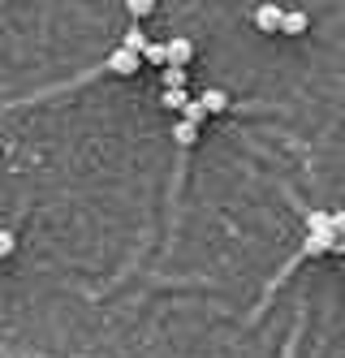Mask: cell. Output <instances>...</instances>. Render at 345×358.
<instances>
[{
    "label": "cell",
    "instance_id": "obj_13",
    "mask_svg": "<svg viewBox=\"0 0 345 358\" xmlns=\"http://www.w3.org/2000/svg\"><path fill=\"white\" fill-rule=\"evenodd\" d=\"M125 9H129V17L139 22V17H151L155 13V0H125Z\"/></svg>",
    "mask_w": 345,
    "mask_h": 358
},
{
    "label": "cell",
    "instance_id": "obj_15",
    "mask_svg": "<svg viewBox=\"0 0 345 358\" xmlns=\"http://www.w3.org/2000/svg\"><path fill=\"white\" fill-rule=\"evenodd\" d=\"M17 250V242H13V234L9 229H0V259H9V255Z\"/></svg>",
    "mask_w": 345,
    "mask_h": 358
},
{
    "label": "cell",
    "instance_id": "obj_10",
    "mask_svg": "<svg viewBox=\"0 0 345 358\" xmlns=\"http://www.w3.org/2000/svg\"><path fill=\"white\" fill-rule=\"evenodd\" d=\"M302 220H307V234H332V229H328V212H302Z\"/></svg>",
    "mask_w": 345,
    "mask_h": 358
},
{
    "label": "cell",
    "instance_id": "obj_5",
    "mask_svg": "<svg viewBox=\"0 0 345 358\" xmlns=\"http://www.w3.org/2000/svg\"><path fill=\"white\" fill-rule=\"evenodd\" d=\"M164 52H169V65H181V69H185V65L195 61V43H190V39H169Z\"/></svg>",
    "mask_w": 345,
    "mask_h": 358
},
{
    "label": "cell",
    "instance_id": "obj_12",
    "mask_svg": "<svg viewBox=\"0 0 345 358\" xmlns=\"http://www.w3.org/2000/svg\"><path fill=\"white\" fill-rule=\"evenodd\" d=\"M160 78H164V87H185V83H190V73H185L181 65H164Z\"/></svg>",
    "mask_w": 345,
    "mask_h": 358
},
{
    "label": "cell",
    "instance_id": "obj_8",
    "mask_svg": "<svg viewBox=\"0 0 345 358\" xmlns=\"http://www.w3.org/2000/svg\"><path fill=\"white\" fill-rule=\"evenodd\" d=\"M117 48H125V52H143V48H147V35L139 31V22H134V27H129L125 35H121V43Z\"/></svg>",
    "mask_w": 345,
    "mask_h": 358
},
{
    "label": "cell",
    "instance_id": "obj_16",
    "mask_svg": "<svg viewBox=\"0 0 345 358\" xmlns=\"http://www.w3.org/2000/svg\"><path fill=\"white\" fill-rule=\"evenodd\" d=\"M328 229L332 234H345V212H328Z\"/></svg>",
    "mask_w": 345,
    "mask_h": 358
},
{
    "label": "cell",
    "instance_id": "obj_14",
    "mask_svg": "<svg viewBox=\"0 0 345 358\" xmlns=\"http://www.w3.org/2000/svg\"><path fill=\"white\" fill-rule=\"evenodd\" d=\"M181 117H185V121H195V125H203V121H207V108L199 104V99H185V108H181Z\"/></svg>",
    "mask_w": 345,
    "mask_h": 358
},
{
    "label": "cell",
    "instance_id": "obj_11",
    "mask_svg": "<svg viewBox=\"0 0 345 358\" xmlns=\"http://www.w3.org/2000/svg\"><path fill=\"white\" fill-rule=\"evenodd\" d=\"M147 65H169V52H164V43H151L147 39V48H143V52H139Z\"/></svg>",
    "mask_w": 345,
    "mask_h": 358
},
{
    "label": "cell",
    "instance_id": "obj_9",
    "mask_svg": "<svg viewBox=\"0 0 345 358\" xmlns=\"http://www.w3.org/2000/svg\"><path fill=\"white\" fill-rule=\"evenodd\" d=\"M185 99H190V95H185V87H164V108L169 113H181Z\"/></svg>",
    "mask_w": 345,
    "mask_h": 358
},
{
    "label": "cell",
    "instance_id": "obj_7",
    "mask_svg": "<svg viewBox=\"0 0 345 358\" xmlns=\"http://www.w3.org/2000/svg\"><path fill=\"white\" fill-rule=\"evenodd\" d=\"M328 238H332V234H307L298 255H302V259H315V255H328Z\"/></svg>",
    "mask_w": 345,
    "mask_h": 358
},
{
    "label": "cell",
    "instance_id": "obj_4",
    "mask_svg": "<svg viewBox=\"0 0 345 358\" xmlns=\"http://www.w3.org/2000/svg\"><path fill=\"white\" fill-rule=\"evenodd\" d=\"M199 104L207 108V117H216V113H229V108H233V99H229V91H220V87H207V91L199 95Z\"/></svg>",
    "mask_w": 345,
    "mask_h": 358
},
{
    "label": "cell",
    "instance_id": "obj_1",
    "mask_svg": "<svg viewBox=\"0 0 345 358\" xmlns=\"http://www.w3.org/2000/svg\"><path fill=\"white\" fill-rule=\"evenodd\" d=\"M139 65H143V57H139V52H125V48H113L108 61H104V69H108V73H121V78H134Z\"/></svg>",
    "mask_w": 345,
    "mask_h": 358
},
{
    "label": "cell",
    "instance_id": "obj_6",
    "mask_svg": "<svg viewBox=\"0 0 345 358\" xmlns=\"http://www.w3.org/2000/svg\"><path fill=\"white\" fill-rule=\"evenodd\" d=\"M173 143H177V147H195V143H199V125L185 121V117H177V121H173Z\"/></svg>",
    "mask_w": 345,
    "mask_h": 358
},
{
    "label": "cell",
    "instance_id": "obj_2",
    "mask_svg": "<svg viewBox=\"0 0 345 358\" xmlns=\"http://www.w3.org/2000/svg\"><path fill=\"white\" fill-rule=\"evenodd\" d=\"M281 17H285L281 5H255V27L263 35H281Z\"/></svg>",
    "mask_w": 345,
    "mask_h": 358
},
{
    "label": "cell",
    "instance_id": "obj_3",
    "mask_svg": "<svg viewBox=\"0 0 345 358\" xmlns=\"http://www.w3.org/2000/svg\"><path fill=\"white\" fill-rule=\"evenodd\" d=\"M307 31H311V13H307V9H285V17H281V35L298 39V35H307Z\"/></svg>",
    "mask_w": 345,
    "mask_h": 358
}]
</instances>
